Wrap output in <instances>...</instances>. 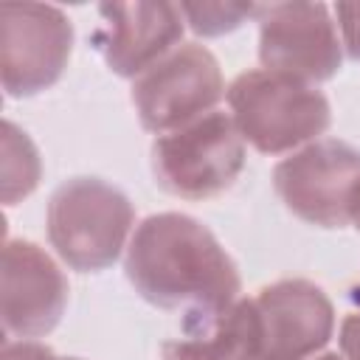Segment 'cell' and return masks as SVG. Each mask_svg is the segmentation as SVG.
I'll list each match as a JSON object with an SVG mask.
<instances>
[{"label": "cell", "instance_id": "obj_1", "mask_svg": "<svg viewBox=\"0 0 360 360\" xmlns=\"http://www.w3.org/2000/svg\"><path fill=\"white\" fill-rule=\"evenodd\" d=\"M132 287L155 307L211 312L236 301L239 273L214 233L186 214L143 219L124 262Z\"/></svg>", "mask_w": 360, "mask_h": 360}, {"label": "cell", "instance_id": "obj_2", "mask_svg": "<svg viewBox=\"0 0 360 360\" xmlns=\"http://www.w3.org/2000/svg\"><path fill=\"white\" fill-rule=\"evenodd\" d=\"M231 118L242 141L264 155L290 152L329 127V101L321 90L276 70H248L228 87Z\"/></svg>", "mask_w": 360, "mask_h": 360}, {"label": "cell", "instance_id": "obj_3", "mask_svg": "<svg viewBox=\"0 0 360 360\" xmlns=\"http://www.w3.org/2000/svg\"><path fill=\"white\" fill-rule=\"evenodd\" d=\"M132 228L129 200L96 177L62 183L48 202V239L56 253L82 273L110 267Z\"/></svg>", "mask_w": 360, "mask_h": 360}, {"label": "cell", "instance_id": "obj_4", "mask_svg": "<svg viewBox=\"0 0 360 360\" xmlns=\"http://www.w3.org/2000/svg\"><path fill=\"white\" fill-rule=\"evenodd\" d=\"M245 166V141L228 112H208L152 143V172L163 191L208 200L231 188Z\"/></svg>", "mask_w": 360, "mask_h": 360}, {"label": "cell", "instance_id": "obj_5", "mask_svg": "<svg viewBox=\"0 0 360 360\" xmlns=\"http://www.w3.org/2000/svg\"><path fill=\"white\" fill-rule=\"evenodd\" d=\"M73 28L56 6L0 3V79L8 96H34L51 87L70 56Z\"/></svg>", "mask_w": 360, "mask_h": 360}, {"label": "cell", "instance_id": "obj_6", "mask_svg": "<svg viewBox=\"0 0 360 360\" xmlns=\"http://www.w3.org/2000/svg\"><path fill=\"white\" fill-rule=\"evenodd\" d=\"M360 177V152L338 138H323L284 158L273 172L281 202L309 225H349V202Z\"/></svg>", "mask_w": 360, "mask_h": 360}, {"label": "cell", "instance_id": "obj_7", "mask_svg": "<svg viewBox=\"0 0 360 360\" xmlns=\"http://www.w3.org/2000/svg\"><path fill=\"white\" fill-rule=\"evenodd\" d=\"M222 73L202 45H180L135 79L132 101L149 132H174L222 98Z\"/></svg>", "mask_w": 360, "mask_h": 360}, {"label": "cell", "instance_id": "obj_8", "mask_svg": "<svg viewBox=\"0 0 360 360\" xmlns=\"http://www.w3.org/2000/svg\"><path fill=\"white\" fill-rule=\"evenodd\" d=\"M340 39L323 3H281L262 8L259 56L264 70L321 82L340 68Z\"/></svg>", "mask_w": 360, "mask_h": 360}, {"label": "cell", "instance_id": "obj_9", "mask_svg": "<svg viewBox=\"0 0 360 360\" xmlns=\"http://www.w3.org/2000/svg\"><path fill=\"white\" fill-rule=\"evenodd\" d=\"M259 360H307L332 335L335 315L321 287L287 278L264 287L256 298Z\"/></svg>", "mask_w": 360, "mask_h": 360}, {"label": "cell", "instance_id": "obj_10", "mask_svg": "<svg viewBox=\"0 0 360 360\" xmlns=\"http://www.w3.org/2000/svg\"><path fill=\"white\" fill-rule=\"evenodd\" d=\"M68 304V281L34 242H6L0 315L6 332L34 338L51 332Z\"/></svg>", "mask_w": 360, "mask_h": 360}, {"label": "cell", "instance_id": "obj_11", "mask_svg": "<svg viewBox=\"0 0 360 360\" xmlns=\"http://www.w3.org/2000/svg\"><path fill=\"white\" fill-rule=\"evenodd\" d=\"M96 45L118 76H141L172 53L183 34L174 3H104Z\"/></svg>", "mask_w": 360, "mask_h": 360}, {"label": "cell", "instance_id": "obj_12", "mask_svg": "<svg viewBox=\"0 0 360 360\" xmlns=\"http://www.w3.org/2000/svg\"><path fill=\"white\" fill-rule=\"evenodd\" d=\"M259 318L253 301L191 312L186 329L163 343V360H259Z\"/></svg>", "mask_w": 360, "mask_h": 360}, {"label": "cell", "instance_id": "obj_13", "mask_svg": "<svg viewBox=\"0 0 360 360\" xmlns=\"http://www.w3.org/2000/svg\"><path fill=\"white\" fill-rule=\"evenodd\" d=\"M39 183V155L31 138L14 127L3 124V202L11 205L31 194Z\"/></svg>", "mask_w": 360, "mask_h": 360}, {"label": "cell", "instance_id": "obj_14", "mask_svg": "<svg viewBox=\"0 0 360 360\" xmlns=\"http://www.w3.org/2000/svg\"><path fill=\"white\" fill-rule=\"evenodd\" d=\"M262 8L264 6H253V3H180V11L188 20V25L205 37L233 31L248 17L262 14Z\"/></svg>", "mask_w": 360, "mask_h": 360}, {"label": "cell", "instance_id": "obj_15", "mask_svg": "<svg viewBox=\"0 0 360 360\" xmlns=\"http://www.w3.org/2000/svg\"><path fill=\"white\" fill-rule=\"evenodd\" d=\"M335 14H338V25H340L349 56L360 62V3H338Z\"/></svg>", "mask_w": 360, "mask_h": 360}, {"label": "cell", "instance_id": "obj_16", "mask_svg": "<svg viewBox=\"0 0 360 360\" xmlns=\"http://www.w3.org/2000/svg\"><path fill=\"white\" fill-rule=\"evenodd\" d=\"M3 360H56L53 352L42 343H31V340H17V343H6L3 346Z\"/></svg>", "mask_w": 360, "mask_h": 360}, {"label": "cell", "instance_id": "obj_17", "mask_svg": "<svg viewBox=\"0 0 360 360\" xmlns=\"http://www.w3.org/2000/svg\"><path fill=\"white\" fill-rule=\"evenodd\" d=\"M340 352L346 360H360V309L352 312L340 326Z\"/></svg>", "mask_w": 360, "mask_h": 360}, {"label": "cell", "instance_id": "obj_18", "mask_svg": "<svg viewBox=\"0 0 360 360\" xmlns=\"http://www.w3.org/2000/svg\"><path fill=\"white\" fill-rule=\"evenodd\" d=\"M349 222L360 231V177H357L354 191H352V202H349Z\"/></svg>", "mask_w": 360, "mask_h": 360}, {"label": "cell", "instance_id": "obj_19", "mask_svg": "<svg viewBox=\"0 0 360 360\" xmlns=\"http://www.w3.org/2000/svg\"><path fill=\"white\" fill-rule=\"evenodd\" d=\"M318 360H343V357H338V354H323V357H318Z\"/></svg>", "mask_w": 360, "mask_h": 360}, {"label": "cell", "instance_id": "obj_20", "mask_svg": "<svg viewBox=\"0 0 360 360\" xmlns=\"http://www.w3.org/2000/svg\"><path fill=\"white\" fill-rule=\"evenodd\" d=\"M68 360H73V357H68Z\"/></svg>", "mask_w": 360, "mask_h": 360}]
</instances>
